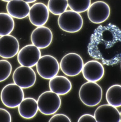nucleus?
I'll return each instance as SVG.
<instances>
[{
  "label": "nucleus",
  "instance_id": "f257e3e1",
  "mask_svg": "<svg viewBox=\"0 0 121 122\" xmlns=\"http://www.w3.org/2000/svg\"><path fill=\"white\" fill-rule=\"evenodd\" d=\"M88 52L103 65L113 66L121 62V29L111 23L98 26L91 35Z\"/></svg>",
  "mask_w": 121,
  "mask_h": 122
},
{
  "label": "nucleus",
  "instance_id": "f03ea898",
  "mask_svg": "<svg viewBox=\"0 0 121 122\" xmlns=\"http://www.w3.org/2000/svg\"><path fill=\"white\" fill-rule=\"evenodd\" d=\"M102 89L96 82L87 81L83 84L79 92V98L86 106L90 107L98 105L102 98Z\"/></svg>",
  "mask_w": 121,
  "mask_h": 122
},
{
  "label": "nucleus",
  "instance_id": "7ed1b4c3",
  "mask_svg": "<svg viewBox=\"0 0 121 122\" xmlns=\"http://www.w3.org/2000/svg\"><path fill=\"white\" fill-rule=\"evenodd\" d=\"M39 111L45 115L55 114L60 108L61 100L59 95L50 91L41 93L37 100Z\"/></svg>",
  "mask_w": 121,
  "mask_h": 122
},
{
  "label": "nucleus",
  "instance_id": "20e7f679",
  "mask_svg": "<svg viewBox=\"0 0 121 122\" xmlns=\"http://www.w3.org/2000/svg\"><path fill=\"white\" fill-rule=\"evenodd\" d=\"M23 89L15 83L5 85L1 92L0 98L3 104L7 107H18L24 98Z\"/></svg>",
  "mask_w": 121,
  "mask_h": 122
},
{
  "label": "nucleus",
  "instance_id": "39448f33",
  "mask_svg": "<svg viewBox=\"0 0 121 122\" xmlns=\"http://www.w3.org/2000/svg\"><path fill=\"white\" fill-rule=\"evenodd\" d=\"M58 23L63 31L75 33L80 31L83 25V20L79 13L72 10H66L59 15Z\"/></svg>",
  "mask_w": 121,
  "mask_h": 122
},
{
  "label": "nucleus",
  "instance_id": "423d86ee",
  "mask_svg": "<svg viewBox=\"0 0 121 122\" xmlns=\"http://www.w3.org/2000/svg\"><path fill=\"white\" fill-rule=\"evenodd\" d=\"M37 73L41 78L50 80L58 74L60 66L54 56L45 55L41 56L36 65Z\"/></svg>",
  "mask_w": 121,
  "mask_h": 122
},
{
  "label": "nucleus",
  "instance_id": "0eeeda50",
  "mask_svg": "<svg viewBox=\"0 0 121 122\" xmlns=\"http://www.w3.org/2000/svg\"><path fill=\"white\" fill-rule=\"evenodd\" d=\"M84 62L81 56L70 53L63 56L60 62V68L63 73L67 76H76L82 71Z\"/></svg>",
  "mask_w": 121,
  "mask_h": 122
},
{
  "label": "nucleus",
  "instance_id": "6e6552de",
  "mask_svg": "<svg viewBox=\"0 0 121 122\" xmlns=\"http://www.w3.org/2000/svg\"><path fill=\"white\" fill-rule=\"evenodd\" d=\"M14 83L23 89L34 86L36 77L35 71L31 67L21 66L16 69L12 75Z\"/></svg>",
  "mask_w": 121,
  "mask_h": 122
},
{
  "label": "nucleus",
  "instance_id": "1a4fd4ad",
  "mask_svg": "<svg viewBox=\"0 0 121 122\" xmlns=\"http://www.w3.org/2000/svg\"><path fill=\"white\" fill-rule=\"evenodd\" d=\"M41 57L39 48L33 44L28 45L19 51L17 61L22 66L32 68L36 65Z\"/></svg>",
  "mask_w": 121,
  "mask_h": 122
},
{
  "label": "nucleus",
  "instance_id": "9d476101",
  "mask_svg": "<svg viewBox=\"0 0 121 122\" xmlns=\"http://www.w3.org/2000/svg\"><path fill=\"white\" fill-rule=\"evenodd\" d=\"M111 9L109 5L103 1H95L90 5L87 10V16L91 22L100 24L109 18Z\"/></svg>",
  "mask_w": 121,
  "mask_h": 122
},
{
  "label": "nucleus",
  "instance_id": "9b49d317",
  "mask_svg": "<svg viewBox=\"0 0 121 122\" xmlns=\"http://www.w3.org/2000/svg\"><path fill=\"white\" fill-rule=\"evenodd\" d=\"M19 48V41L14 36L0 37V57L5 59L12 58L18 54Z\"/></svg>",
  "mask_w": 121,
  "mask_h": 122
},
{
  "label": "nucleus",
  "instance_id": "f8f14e48",
  "mask_svg": "<svg viewBox=\"0 0 121 122\" xmlns=\"http://www.w3.org/2000/svg\"><path fill=\"white\" fill-rule=\"evenodd\" d=\"M29 20L32 25L36 27L43 26L48 20L49 11L48 6L42 3H37L30 8Z\"/></svg>",
  "mask_w": 121,
  "mask_h": 122
},
{
  "label": "nucleus",
  "instance_id": "ddd939ff",
  "mask_svg": "<svg viewBox=\"0 0 121 122\" xmlns=\"http://www.w3.org/2000/svg\"><path fill=\"white\" fill-rule=\"evenodd\" d=\"M31 41L32 44L39 49L47 48L52 42L53 34L50 29L45 26L36 28L31 34Z\"/></svg>",
  "mask_w": 121,
  "mask_h": 122
},
{
  "label": "nucleus",
  "instance_id": "4468645a",
  "mask_svg": "<svg viewBox=\"0 0 121 122\" xmlns=\"http://www.w3.org/2000/svg\"><path fill=\"white\" fill-rule=\"evenodd\" d=\"M82 72L84 78L87 81L97 82L103 78L105 69L100 62L96 60H91L84 65Z\"/></svg>",
  "mask_w": 121,
  "mask_h": 122
},
{
  "label": "nucleus",
  "instance_id": "2eb2a0df",
  "mask_svg": "<svg viewBox=\"0 0 121 122\" xmlns=\"http://www.w3.org/2000/svg\"><path fill=\"white\" fill-rule=\"evenodd\" d=\"M94 116L97 122H121L120 112L116 107L108 104L98 106Z\"/></svg>",
  "mask_w": 121,
  "mask_h": 122
},
{
  "label": "nucleus",
  "instance_id": "dca6fc26",
  "mask_svg": "<svg viewBox=\"0 0 121 122\" xmlns=\"http://www.w3.org/2000/svg\"><path fill=\"white\" fill-rule=\"evenodd\" d=\"M6 8L8 14L12 17L22 19L28 16L30 8L22 0H12L8 2Z\"/></svg>",
  "mask_w": 121,
  "mask_h": 122
},
{
  "label": "nucleus",
  "instance_id": "f3484780",
  "mask_svg": "<svg viewBox=\"0 0 121 122\" xmlns=\"http://www.w3.org/2000/svg\"><path fill=\"white\" fill-rule=\"evenodd\" d=\"M49 87L50 91L57 95H64L72 90V84L67 77L56 76L50 80Z\"/></svg>",
  "mask_w": 121,
  "mask_h": 122
},
{
  "label": "nucleus",
  "instance_id": "a211bd4d",
  "mask_svg": "<svg viewBox=\"0 0 121 122\" xmlns=\"http://www.w3.org/2000/svg\"><path fill=\"white\" fill-rule=\"evenodd\" d=\"M18 108L20 115L26 119H30L35 117L39 111L37 101L32 97L24 98Z\"/></svg>",
  "mask_w": 121,
  "mask_h": 122
},
{
  "label": "nucleus",
  "instance_id": "6ab92c4d",
  "mask_svg": "<svg viewBox=\"0 0 121 122\" xmlns=\"http://www.w3.org/2000/svg\"><path fill=\"white\" fill-rule=\"evenodd\" d=\"M108 104L114 107H121V85H113L108 89L106 95Z\"/></svg>",
  "mask_w": 121,
  "mask_h": 122
},
{
  "label": "nucleus",
  "instance_id": "aec40b11",
  "mask_svg": "<svg viewBox=\"0 0 121 122\" xmlns=\"http://www.w3.org/2000/svg\"><path fill=\"white\" fill-rule=\"evenodd\" d=\"M15 22L8 13H0V36L10 35L14 30Z\"/></svg>",
  "mask_w": 121,
  "mask_h": 122
},
{
  "label": "nucleus",
  "instance_id": "412c9836",
  "mask_svg": "<svg viewBox=\"0 0 121 122\" xmlns=\"http://www.w3.org/2000/svg\"><path fill=\"white\" fill-rule=\"evenodd\" d=\"M68 6L67 0H49L48 8L52 14L60 15L66 11Z\"/></svg>",
  "mask_w": 121,
  "mask_h": 122
},
{
  "label": "nucleus",
  "instance_id": "4be33fe9",
  "mask_svg": "<svg viewBox=\"0 0 121 122\" xmlns=\"http://www.w3.org/2000/svg\"><path fill=\"white\" fill-rule=\"evenodd\" d=\"M67 1L71 10L79 13L87 11L91 4V0H67Z\"/></svg>",
  "mask_w": 121,
  "mask_h": 122
},
{
  "label": "nucleus",
  "instance_id": "5701e85b",
  "mask_svg": "<svg viewBox=\"0 0 121 122\" xmlns=\"http://www.w3.org/2000/svg\"><path fill=\"white\" fill-rule=\"evenodd\" d=\"M12 71V65L9 61L0 60V82L6 80L10 76Z\"/></svg>",
  "mask_w": 121,
  "mask_h": 122
},
{
  "label": "nucleus",
  "instance_id": "b1692460",
  "mask_svg": "<svg viewBox=\"0 0 121 122\" xmlns=\"http://www.w3.org/2000/svg\"><path fill=\"white\" fill-rule=\"evenodd\" d=\"M49 122H69L71 121L70 118L64 114H57L54 115L51 117Z\"/></svg>",
  "mask_w": 121,
  "mask_h": 122
},
{
  "label": "nucleus",
  "instance_id": "393cba45",
  "mask_svg": "<svg viewBox=\"0 0 121 122\" xmlns=\"http://www.w3.org/2000/svg\"><path fill=\"white\" fill-rule=\"evenodd\" d=\"M12 121L10 112L5 109L0 108V122H11Z\"/></svg>",
  "mask_w": 121,
  "mask_h": 122
},
{
  "label": "nucleus",
  "instance_id": "a878e982",
  "mask_svg": "<svg viewBox=\"0 0 121 122\" xmlns=\"http://www.w3.org/2000/svg\"><path fill=\"white\" fill-rule=\"evenodd\" d=\"M78 122H97L94 116L90 114H86L81 115Z\"/></svg>",
  "mask_w": 121,
  "mask_h": 122
},
{
  "label": "nucleus",
  "instance_id": "bb28decb",
  "mask_svg": "<svg viewBox=\"0 0 121 122\" xmlns=\"http://www.w3.org/2000/svg\"><path fill=\"white\" fill-rule=\"evenodd\" d=\"M28 3H31L36 1L37 0H22Z\"/></svg>",
  "mask_w": 121,
  "mask_h": 122
},
{
  "label": "nucleus",
  "instance_id": "cd10ccee",
  "mask_svg": "<svg viewBox=\"0 0 121 122\" xmlns=\"http://www.w3.org/2000/svg\"><path fill=\"white\" fill-rule=\"evenodd\" d=\"M1 0L2 1H4V2H8L9 1L12 0Z\"/></svg>",
  "mask_w": 121,
  "mask_h": 122
},
{
  "label": "nucleus",
  "instance_id": "c85d7f7f",
  "mask_svg": "<svg viewBox=\"0 0 121 122\" xmlns=\"http://www.w3.org/2000/svg\"><path fill=\"white\" fill-rule=\"evenodd\" d=\"M120 120H121V112H120Z\"/></svg>",
  "mask_w": 121,
  "mask_h": 122
},
{
  "label": "nucleus",
  "instance_id": "c756f323",
  "mask_svg": "<svg viewBox=\"0 0 121 122\" xmlns=\"http://www.w3.org/2000/svg\"></svg>",
  "mask_w": 121,
  "mask_h": 122
}]
</instances>
